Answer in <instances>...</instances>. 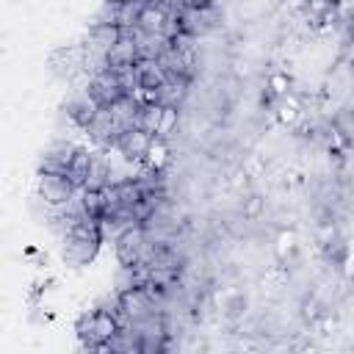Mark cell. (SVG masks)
<instances>
[{
    "mask_svg": "<svg viewBox=\"0 0 354 354\" xmlns=\"http://www.w3.org/2000/svg\"><path fill=\"white\" fill-rule=\"evenodd\" d=\"M36 191L39 199L50 207H66L75 199V191H80L75 185V180L66 171H47L39 169V180H36Z\"/></svg>",
    "mask_w": 354,
    "mask_h": 354,
    "instance_id": "cell-1",
    "label": "cell"
},
{
    "mask_svg": "<svg viewBox=\"0 0 354 354\" xmlns=\"http://www.w3.org/2000/svg\"><path fill=\"white\" fill-rule=\"evenodd\" d=\"M116 257L122 263V268H133L138 263H144L147 249H149V238L147 230L141 224H130L122 232H116Z\"/></svg>",
    "mask_w": 354,
    "mask_h": 354,
    "instance_id": "cell-2",
    "label": "cell"
},
{
    "mask_svg": "<svg viewBox=\"0 0 354 354\" xmlns=\"http://www.w3.org/2000/svg\"><path fill=\"white\" fill-rule=\"evenodd\" d=\"M86 94L100 105V108H111L116 105L119 100H124L130 91L124 88L122 77L111 69H102L97 75H88V83H86Z\"/></svg>",
    "mask_w": 354,
    "mask_h": 354,
    "instance_id": "cell-3",
    "label": "cell"
},
{
    "mask_svg": "<svg viewBox=\"0 0 354 354\" xmlns=\"http://www.w3.org/2000/svg\"><path fill=\"white\" fill-rule=\"evenodd\" d=\"M152 138L155 136H149L144 127H124V130H119L113 149L122 155L124 163H144V158L152 147Z\"/></svg>",
    "mask_w": 354,
    "mask_h": 354,
    "instance_id": "cell-4",
    "label": "cell"
},
{
    "mask_svg": "<svg viewBox=\"0 0 354 354\" xmlns=\"http://www.w3.org/2000/svg\"><path fill=\"white\" fill-rule=\"evenodd\" d=\"M136 69V83H138V97L147 102L158 88H163L169 83V75L166 69L160 66V61H144L138 58V64L133 66Z\"/></svg>",
    "mask_w": 354,
    "mask_h": 354,
    "instance_id": "cell-5",
    "label": "cell"
},
{
    "mask_svg": "<svg viewBox=\"0 0 354 354\" xmlns=\"http://www.w3.org/2000/svg\"><path fill=\"white\" fill-rule=\"evenodd\" d=\"M138 64V47L133 41V36H122V41H116L108 53H105V69L122 75V72H130L133 66Z\"/></svg>",
    "mask_w": 354,
    "mask_h": 354,
    "instance_id": "cell-6",
    "label": "cell"
},
{
    "mask_svg": "<svg viewBox=\"0 0 354 354\" xmlns=\"http://www.w3.org/2000/svg\"><path fill=\"white\" fill-rule=\"evenodd\" d=\"M122 36H124V28L122 25L97 19L91 25V30H88V47L91 50H100V53H108L116 41H122Z\"/></svg>",
    "mask_w": 354,
    "mask_h": 354,
    "instance_id": "cell-7",
    "label": "cell"
},
{
    "mask_svg": "<svg viewBox=\"0 0 354 354\" xmlns=\"http://www.w3.org/2000/svg\"><path fill=\"white\" fill-rule=\"evenodd\" d=\"M64 111H66V116H69V122L72 124H77L80 130H86L88 124H91V119H94V113L100 111V105L86 94V88L80 91V94H75L66 105H64Z\"/></svg>",
    "mask_w": 354,
    "mask_h": 354,
    "instance_id": "cell-8",
    "label": "cell"
},
{
    "mask_svg": "<svg viewBox=\"0 0 354 354\" xmlns=\"http://www.w3.org/2000/svg\"><path fill=\"white\" fill-rule=\"evenodd\" d=\"M83 55L86 50L83 47H66V50H58L53 55V69L64 77H75L77 72H83Z\"/></svg>",
    "mask_w": 354,
    "mask_h": 354,
    "instance_id": "cell-9",
    "label": "cell"
},
{
    "mask_svg": "<svg viewBox=\"0 0 354 354\" xmlns=\"http://www.w3.org/2000/svg\"><path fill=\"white\" fill-rule=\"evenodd\" d=\"M94 160H97V155H94V152H88V149L77 147V152H75V158H72V163H69V169H66V174L75 180V185H77V188H83V185L88 183L91 169H94Z\"/></svg>",
    "mask_w": 354,
    "mask_h": 354,
    "instance_id": "cell-10",
    "label": "cell"
},
{
    "mask_svg": "<svg viewBox=\"0 0 354 354\" xmlns=\"http://www.w3.org/2000/svg\"><path fill=\"white\" fill-rule=\"evenodd\" d=\"M163 111H166V105H160V102H144L141 105V113H138V127H144L149 136H158Z\"/></svg>",
    "mask_w": 354,
    "mask_h": 354,
    "instance_id": "cell-11",
    "label": "cell"
},
{
    "mask_svg": "<svg viewBox=\"0 0 354 354\" xmlns=\"http://www.w3.org/2000/svg\"><path fill=\"white\" fill-rule=\"evenodd\" d=\"M177 119H180L177 108H174V105H166L163 119H160V127H158V138H169V136L177 130Z\"/></svg>",
    "mask_w": 354,
    "mask_h": 354,
    "instance_id": "cell-12",
    "label": "cell"
},
{
    "mask_svg": "<svg viewBox=\"0 0 354 354\" xmlns=\"http://www.w3.org/2000/svg\"><path fill=\"white\" fill-rule=\"evenodd\" d=\"M102 3H122V0H102Z\"/></svg>",
    "mask_w": 354,
    "mask_h": 354,
    "instance_id": "cell-13",
    "label": "cell"
},
{
    "mask_svg": "<svg viewBox=\"0 0 354 354\" xmlns=\"http://www.w3.org/2000/svg\"><path fill=\"white\" fill-rule=\"evenodd\" d=\"M127 3H144V0H127Z\"/></svg>",
    "mask_w": 354,
    "mask_h": 354,
    "instance_id": "cell-14",
    "label": "cell"
}]
</instances>
